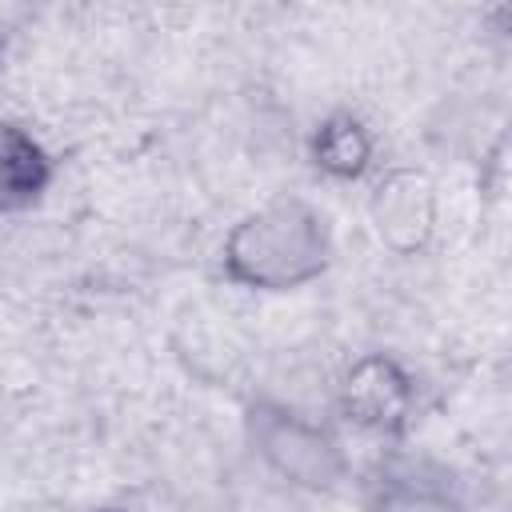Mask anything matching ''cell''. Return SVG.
<instances>
[{
    "label": "cell",
    "instance_id": "1",
    "mask_svg": "<svg viewBox=\"0 0 512 512\" xmlns=\"http://www.w3.org/2000/svg\"><path fill=\"white\" fill-rule=\"evenodd\" d=\"M224 276L256 292H292L332 264V232L316 204L276 196L232 224L220 252Z\"/></svg>",
    "mask_w": 512,
    "mask_h": 512
},
{
    "label": "cell",
    "instance_id": "2",
    "mask_svg": "<svg viewBox=\"0 0 512 512\" xmlns=\"http://www.w3.org/2000/svg\"><path fill=\"white\" fill-rule=\"evenodd\" d=\"M248 444L252 452L288 484L296 488H332L344 480L348 460L340 444L312 420L296 416L284 404H252L248 408Z\"/></svg>",
    "mask_w": 512,
    "mask_h": 512
},
{
    "label": "cell",
    "instance_id": "3",
    "mask_svg": "<svg viewBox=\"0 0 512 512\" xmlns=\"http://www.w3.org/2000/svg\"><path fill=\"white\" fill-rule=\"evenodd\" d=\"M412 404H416V388L408 372L380 352L356 360L340 384V412L364 432H380V436L404 432Z\"/></svg>",
    "mask_w": 512,
    "mask_h": 512
},
{
    "label": "cell",
    "instance_id": "4",
    "mask_svg": "<svg viewBox=\"0 0 512 512\" xmlns=\"http://www.w3.org/2000/svg\"><path fill=\"white\" fill-rule=\"evenodd\" d=\"M372 224L376 236L400 256L424 248L436 224V192L428 176L412 168L388 172L372 192Z\"/></svg>",
    "mask_w": 512,
    "mask_h": 512
},
{
    "label": "cell",
    "instance_id": "5",
    "mask_svg": "<svg viewBox=\"0 0 512 512\" xmlns=\"http://www.w3.org/2000/svg\"><path fill=\"white\" fill-rule=\"evenodd\" d=\"M52 184V160L44 144L12 124L0 120V212H20L32 208Z\"/></svg>",
    "mask_w": 512,
    "mask_h": 512
},
{
    "label": "cell",
    "instance_id": "6",
    "mask_svg": "<svg viewBox=\"0 0 512 512\" xmlns=\"http://www.w3.org/2000/svg\"><path fill=\"white\" fill-rule=\"evenodd\" d=\"M312 160L332 180H356L372 164V136L352 112H332L312 136Z\"/></svg>",
    "mask_w": 512,
    "mask_h": 512
},
{
    "label": "cell",
    "instance_id": "7",
    "mask_svg": "<svg viewBox=\"0 0 512 512\" xmlns=\"http://www.w3.org/2000/svg\"><path fill=\"white\" fill-rule=\"evenodd\" d=\"M0 52H4V44H0Z\"/></svg>",
    "mask_w": 512,
    "mask_h": 512
}]
</instances>
